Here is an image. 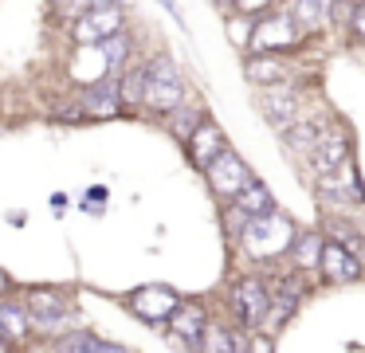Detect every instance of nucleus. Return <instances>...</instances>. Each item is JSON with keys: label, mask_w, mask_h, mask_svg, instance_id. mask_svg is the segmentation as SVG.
Instances as JSON below:
<instances>
[{"label": "nucleus", "mask_w": 365, "mask_h": 353, "mask_svg": "<svg viewBox=\"0 0 365 353\" xmlns=\"http://www.w3.org/2000/svg\"><path fill=\"white\" fill-rule=\"evenodd\" d=\"M291 243H294V227H291V220H283L279 212L259 216V220H247L244 224V247L252 251L255 259L283 255Z\"/></svg>", "instance_id": "obj_1"}, {"label": "nucleus", "mask_w": 365, "mask_h": 353, "mask_svg": "<svg viewBox=\"0 0 365 353\" xmlns=\"http://www.w3.org/2000/svg\"><path fill=\"white\" fill-rule=\"evenodd\" d=\"M185 94V83L169 59H153L145 67V106L150 110H177Z\"/></svg>", "instance_id": "obj_2"}, {"label": "nucleus", "mask_w": 365, "mask_h": 353, "mask_svg": "<svg viewBox=\"0 0 365 353\" xmlns=\"http://www.w3.org/2000/svg\"><path fill=\"white\" fill-rule=\"evenodd\" d=\"M28 322H36V329H59L67 322V314H71V298L63 295V290H32L28 295V306H24Z\"/></svg>", "instance_id": "obj_3"}, {"label": "nucleus", "mask_w": 365, "mask_h": 353, "mask_svg": "<svg viewBox=\"0 0 365 353\" xmlns=\"http://www.w3.org/2000/svg\"><path fill=\"white\" fill-rule=\"evenodd\" d=\"M208 185H212L216 196H228V200H236V196L244 193L247 185H252V173H247V165L228 149L224 157H216V161L208 165Z\"/></svg>", "instance_id": "obj_4"}, {"label": "nucleus", "mask_w": 365, "mask_h": 353, "mask_svg": "<svg viewBox=\"0 0 365 353\" xmlns=\"http://www.w3.org/2000/svg\"><path fill=\"white\" fill-rule=\"evenodd\" d=\"M232 306H236V314H240L244 326H259V322L267 318V310H271V295H267V287H263L259 279H240L236 290H232Z\"/></svg>", "instance_id": "obj_5"}, {"label": "nucleus", "mask_w": 365, "mask_h": 353, "mask_svg": "<svg viewBox=\"0 0 365 353\" xmlns=\"http://www.w3.org/2000/svg\"><path fill=\"white\" fill-rule=\"evenodd\" d=\"M75 36H79L83 44H103V39H110V36H122V12L114 4L87 8V16L75 24Z\"/></svg>", "instance_id": "obj_6"}, {"label": "nucleus", "mask_w": 365, "mask_h": 353, "mask_svg": "<svg viewBox=\"0 0 365 353\" xmlns=\"http://www.w3.org/2000/svg\"><path fill=\"white\" fill-rule=\"evenodd\" d=\"M263 114H267L271 126H279V130H291L294 122L302 118V98L294 86H271V91H263Z\"/></svg>", "instance_id": "obj_7"}, {"label": "nucleus", "mask_w": 365, "mask_h": 353, "mask_svg": "<svg viewBox=\"0 0 365 353\" xmlns=\"http://www.w3.org/2000/svg\"><path fill=\"white\" fill-rule=\"evenodd\" d=\"M318 271H322L330 282H354L357 275H361V263H357V255L346 247V243L326 240L322 255H318Z\"/></svg>", "instance_id": "obj_8"}, {"label": "nucleus", "mask_w": 365, "mask_h": 353, "mask_svg": "<svg viewBox=\"0 0 365 353\" xmlns=\"http://www.w3.org/2000/svg\"><path fill=\"white\" fill-rule=\"evenodd\" d=\"M299 39L294 24L287 16H271V20H259L255 24V36H252V51L255 55H271V51H283Z\"/></svg>", "instance_id": "obj_9"}, {"label": "nucleus", "mask_w": 365, "mask_h": 353, "mask_svg": "<svg viewBox=\"0 0 365 353\" xmlns=\"http://www.w3.org/2000/svg\"><path fill=\"white\" fill-rule=\"evenodd\" d=\"M130 306H134V314H142L145 322H165V318L177 314L181 298H177L173 290H165V287H145V290H138V295L130 298Z\"/></svg>", "instance_id": "obj_10"}, {"label": "nucleus", "mask_w": 365, "mask_h": 353, "mask_svg": "<svg viewBox=\"0 0 365 353\" xmlns=\"http://www.w3.org/2000/svg\"><path fill=\"white\" fill-rule=\"evenodd\" d=\"M224 153H228V141H224V133L216 130L212 122H200V130L189 138V157H192V165L208 173V165H212L216 157H224Z\"/></svg>", "instance_id": "obj_11"}, {"label": "nucleus", "mask_w": 365, "mask_h": 353, "mask_svg": "<svg viewBox=\"0 0 365 353\" xmlns=\"http://www.w3.org/2000/svg\"><path fill=\"white\" fill-rule=\"evenodd\" d=\"M310 161H314V169H318V173H334L338 165H346V161H349V141L341 138V133H334V130H330L314 149H310Z\"/></svg>", "instance_id": "obj_12"}, {"label": "nucleus", "mask_w": 365, "mask_h": 353, "mask_svg": "<svg viewBox=\"0 0 365 353\" xmlns=\"http://www.w3.org/2000/svg\"><path fill=\"white\" fill-rule=\"evenodd\" d=\"M232 208L244 216V224L247 220H259V216H271L275 212V200H271V193H267V185H259V180H252V185L244 188V193L232 200Z\"/></svg>", "instance_id": "obj_13"}, {"label": "nucleus", "mask_w": 365, "mask_h": 353, "mask_svg": "<svg viewBox=\"0 0 365 353\" xmlns=\"http://www.w3.org/2000/svg\"><path fill=\"white\" fill-rule=\"evenodd\" d=\"M169 322H173V334L181 337L185 345H197V349H200V337H205V326H208V322H205V310H200V306L181 302V306H177V314H173Z\"/></svg>", "instance_id": "obj_14"}, {"label": "nucleus", "mask_w": 365, "mask_h": 353, "mask_svg": "<svg viewBox=\"0 0 365 353\" xmlns=\"http://www.w3.org/2000/svg\"><path fill=\"white\" fill-rule=\"evenodd\" d=\"M330 130H334L330 114H310V118H302V122H294L287 133H291V145L294 149H314Z\"/></svg>", "instance_id": "obj_15"}, {"label": "nucleus", "mask_w": 365, "mask_h": 353, "mask_svg": "<svg viewBox=\"0 0 365 353\" xmlns=\"http://www.w3.org/2000/svg\"><path fill=\"white\" fill-rule=\"evenodd\" d=\"M28 314H24V306H16V302H4L0 298V342L9 337V342H20V337H28Z\"/></svg>", "instance_id": "obj_16"}, {"label": "nucleus", "mask_w": 365, "mask_h": 353, "mask_svg": "<svg viewBox=\"0 0 365 353\" xmlns=\"http://www.w3.org/2000/svg\"><path fill=\"white\" fill-rule=\"evenodd\" d=\"M87 110L98 118H110L118 110V83H98L87 91Z\"/></svg>", "instance_id": "obj_17"}, {"label": "nucleus", "mask_w": 365, "mask_h": 353, "mask_svg": "<svg viewBox=\"0 0 365 353\" xmlns=\"http://www.w3.org/2000/svg\"><path fill=\"white\" fill-rule=\"evenodd\" d=\"M200 349H205V353H244V345H240V337H236V334H228V329H220V326H205Z\"/></svg>", "instance_id": "obj_18"}, {"label": "nucleus", "mask_w": 365, "mask_h": 353, "mask_svg": "<svg viewBox=\"0 0 365 353\" xmlns=\"http://www.w3.org/2000/svg\"><path fill=\"white\" fill-rule=\"evenodd\" d=\"M118 102H130V106L145 102V67H138V71L118 78Z\"/></svg>", "instance_id": "obj_19"}, {"label": "nucleus", "mask_w": 365, "mask_h": 353, "mask_svg": "<svg viewBox=\"0 0 365 353\" xmlns=\"http://www.w3.org/2000/svg\"><path fill=\"white\" fill-rule=\"evenodd\" d=\"M247 75H252L255 83H271V78H279V63L271 59V55H255V59L247 63Z\"/></svg>", "instance_id": "obj_20"}, {"label": "nucleus", "mask_w": 365, "mask_h": 353, "mask_svg": "<svg viewBox=\"0 0 365 353\" xmlns=\"http://www.w3.org/2000/svg\"><path fill=\"white\" fill-rule=\"evenodd\" d=\"M200 122H205V118H200V110H177V114H173V133H181V138L189 141L192 133L200 130Z\"/></svg>", "instance_id": "obj_21"}, {"label": "nucleus", "mask_w": 365, "mask_h": 353, "mask_svg": "<svg viewBox=\"0 0 365 353\" xmlns=\"http://www.w3.org/2000/svg\"><path fill=\"white\" fill-rule=\"evenodd\" d=\"M294 255H299V263L318 267V255H322V243H318V235H302V240L294 243Z\"/></svg>", "instance_id": "obj_22"}, {"label": "nucleus", "mask_w": 365, "mask_h": 353, "mask_svg": "<svg viewBox=\"0 0 365 353\" xmlns=\"http://www.w3.org/2000/svg\"><path fill=\"white\" fill-rule=\"evenodd\" d=\"M59 345H63V353H95L98 337H91V334H67Z\"/></svg>", "instance_id": "obj_23"}, {"label": "nucleus", "mask_w": 365, "mask_h": 353, "mask_svg": "<svg viewBox=\"0 0 365 353\" xmlns=\"http://www.w3.org/2000/svg\"><path fill=\"white\" fill-rule=\"evenodd\" d=\"M98 47L106 51V63H110V67H118V63L126 59V36H110V39H103Z\"/></svg>", "instance_id": "obj_24"}, {"label": "nucleus", "mask_w": 365, "mask_h": 353, "mask_svg": "<svg viewBox=\"0 0 365 353\" xmlns=\"http://www.w3.org/2000/svg\"><path fill=\"white\" fill-rule=\"evenodd\" d=\"M247 353H271L267 337H252V345H247Z\"/></svg>", "instance_id": "obj_25"}, {"label": "nucleus", "mask_w": 365, "mask_h": 353, "mask_svg": "<svg viewBox=\"0 0 365 353\" xmlns=\"http://www.w3.org/2000/svg\"><path fill=\"white\" fill-rule=\"evenodd\" d=\"M95 353H130V349H122V345H114V342H98Z\"/></svg>", "instance_id": "obj_26"}, {"label": "nucleus", "mask_w": 365, "mask_h": 353, "mask_svg": "<svg viewBox=\"0 0 365 353\" xmlns=\"http://www.w3.org/2000/svg\"><path fill=\"white\" fill-rule=\"evenodd\" d=\"M354 16H357V31L365 36V4H361V8H354Z\"/></svg>", "instance_id": "obj_27"}, {"label": "nucleus", "mask_w": 365, "mask_h": 353, "mask_svg": "<svg viewBox=\"0 0 365 353\" xmlns=\"http://www.w3.org/2000/svg\"><path fill=\"white\" fill-rule=\"evenodd\" d=\"M4 290H9V275L0 271V298H4Z\"/></svg>", "instance_id": "obj_28"}]
</instances>
